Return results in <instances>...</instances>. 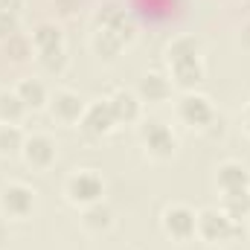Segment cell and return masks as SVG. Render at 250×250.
<instances>
[{"mask_svg": "<svg viewBox=\"0 0 250 250\" xmlns=\"http://www.w3.org/2000/svg\"><path fill=\"white\" fill-rule=\"evenodd\" d=\"M172 79L169 76H163V73H157V70H148V73H143L140 76V82H137V96H140V102H148V105H160V102H166L169 96H172Z\"/></svg>", "mask_w": 250, "mask_h": 250, "instance_id": "obj_11", "label": "cell"}, {"mask_svg": "<svg viewBox=\"0 0 250 250\" xmlns=\"http://www.w3.org/2000/svg\"><path fill=\"white\" fill-rule=\"evenodd\" d=\"M3 53H6L12 62H26V59L32 56V41H26V38L18 32V35H12V38L3 41Z\"/></svg>", "mask_w": 250, "mask_h": 250, "instance_id": "obj_24", "label": "cell"}, {"mask_svg": "<svg viewBox=\"0 0 250 250\" xmlns=\"http://www.w3.org/2000/svg\"><path fill=\"white\" fill-rule=\"evenodd\" d=\"M221 209L239 224H242V218H250V189L221 192Z\"/></svg>", "mask_w": 250, "mask_h": 250, "instance_id": "obj_19", "label": "cell"}, {"mask_svg": "<svg viewBox=\"0 0 250 250\" xmlns=\"http://www.w3.org/2000/svg\"><path fill=\"white\" fill-rule=\"evenodd\" d=\"M35 62L38 67L44 70V73H50V76H62L64 70H67V50L64 47H56V50H41V53H35Z\"/></svg>", "mask_w": 250, "mask_h": 250, "instance_id": "obj_22", "label": "cell"}, {"mask_svg": "<svg viewBox=\"0 0 250 250\" xmlns=\"http://www.w3.org/2000/svg\"><path fill=\"white\" fill-rule=\"evenodd\" d=\"M56 3H59V9H62L64 15H73V12H76V3H79V0H56Z\"/></svg>", "mask_w": 250, "mask_h": 250, "instance_id": "obj_27", "label": "cell"}, {"mask_svg": "<svg viewBox=\"0 0 250 250\" xmlns=\"http://www.w3.org/2000/svg\"><path fill=\"white\" fill-rule=\"evenodd\" d=\"M178 117H181L184 125L198 128V131H207V134H209L212 125L218 123V111H215L212 99L204 96V93H195V90H187V93L181 96V102H178Z\"/></svg>", "mask_w": 250, "mask_h": 250, "instance_id": "obj_4", "label": "cell"}, {"mask_svg": "<svg viewBox=\"0 0 250 250\" xmlns=\"http://www.w3.org/2000/svg\"><path fill=\"white\" fill-rule=\"evenodd\" d=\"M21 32V15H9V12H0V41L12 38Z\"/></svg>", "mask_w": 250, "mask_h": 250, "instance_id": "obj_25", "label": "cell"}, {"mask_svg": "<svg viewBox=\"0 0 250 250\" xmlns=\"http://www.w3.org/2000/svg\"><path fill=\"white\" fill-rule=\"evenodd\" d=\"M64 195L73 207H90V204H99L102 195H105V181L96 169H79L67 178L64 184Z\"/></svg>", "mask_w": 250, "mask_h": 250, "instance_id": "obj_2", "label": "cell"}, {"mask_svg": "<svg viewBox=\"0 0 250 250\" xmlns=\"http://www.w3.org/2000/svg\"><path fill=\"white\" fill-rule=\"evenodd\" d=\"M50 114L64 125H73L82 120V114H84V108H87V102L76 93V90H70V87H59L56 93H50Z\"/></svg>", "mask_w": 250, "mask_h": 250, "instance_id": "obj_10", "label": "cell"}, {"mask_svg": "<svg viewBox=\"0 0 250 250\" xmlns=\"http://www.w3.org/2000/svg\"><path fill=\"white\" fill-rule=\"evenodd\" d=\"M215 184L221 192H233V189H250V169L239 160H224L215 169Z\"/></svg>", "mask_w": 250, "mask_h": 250, "instance_id": "obj_13", "label": "cell"}, {"mask_svg": "<svg viewBox=\"0 0 250 250\" xmlns=\"http://www.w3.org/2000/svg\"><path fill=\"white\" fill-rule=\"evenodd\" d=\"M15 93L21 96V102L26 105V111H41L50 102V93H47L44 82H38V79H21L15 84Z\"/></svg>", "mask_w": 250, "mask_h": 250, "instance_id": "obj_16", "label": "cell"}, {"mask_svg": "<svg viewBox=\"0 0 250 250\" xmlns=\"http://www.w3.org/2000/svg\"><path fill=\"white\" fill-rule=\"evenodd\" d=\"M248 221H250V218H248Z\"/></svg>", "mask_w": 250, "mask_h": 250, "instance_id": "obj_30", "label": "cell"}, {"mask_svg": "<svg viewBox=\"0 0 250 250\" xmlns=\"http://www.w3.org/2000/svg\"><path fill=\"white\" fill-rule=\"evenodd\" d=\"M198 56H201V41L195 35H175L163 47V62H166V67L181 64V62H187V59H198Z\"/></svg>", "mask_w": 250, "mask_h": 250, "instance_id": "obj_14", "label": "cell"}, {"mask_svg": "<svg viewBox=\"0 0 250 250\" xmlns=\"http://www.w3.org/2000/svg\"><path fill=\"white\" fill-rule=\"evenodd\" d=\"M137 137L143 143V148L154 157V160H169L178 151V137L172 134V128L160 120H140L137 125Z\"/></svg>", "mask_w": 250, "mask_h": 250, "instance_id": "obj_3", "label": "cell"}, {"mask_svg": "<svg viewBox=\"0 0 250 250\" xmlns=\"http://www.w3.org/2000/svg\"><path fill=\"white\" fill-rule=\"evenodd\" d=\"M169 73H172V84H175V87L192 90L195 84L204 82L207 67H204V62H201V56H198V59H187V62H181V64H172Z\"/></svg>", "mask_w": 250, "mask_h": 250, "instance_id": "obj_15", "label": "cell"}, {"mask_svg": "<svg viewBox=\"0 0 250 250\" xmlns=\"http://www.w3.org/2000/svg\"><path fill=\"white\" fill-rule=\"evenodd\" d=\"M21 157H23V163H26L29 169L47 172V169L56 163V157H59V146H56V140H53L50 134L35 131V134H29V137L23 140Z\"/></svg>", "mask_w": 250, "mask_h": 250, "instance_id": "obj_6", "label": "cell"}, {"mask_svg": "<svg viewBox=\"0 0 250 250\" xmlns=\"http://www.w3.org/2000/svg\"><path fill=\"white\" fill-rule=\"evenodd\" d=\"M111 224H114V209H111L105 201L90 204V207L82 209V227H84V230H90V233H105V230H111Z\"/></svg>", "mask_w": 250, "mask_h": 250, "instance_id": "obj_17", "label": "cell"}, {"mask_svg": "<svg viewBox=\"0 0 250 250\" xmlns=\"http://www.w3.org/2000/svg\"><path fill=\"white\" fill-rule=\"evenodd\" d=\"M32 209H35V189L21 184V181L3 184V189H0V212L6 218H26V215H32Z\"/></svg>", "mask_w": 250, "mask_h": 250, "instance_id": "obj_7", "label": "cell"}, {"mask_svg": "<svg viewBox=\"0 0 250 250\" xmlns=\"http://www.w3.org/2000/svg\"><path fill=\"white\" fill-rule=\"evenodd\" d=\"M21 9H23V0H0V12L21 15Z\"/></svg>", "mask_w": 250, "mask_h": 250, "instance_id": "obj_26", "label": "cell"}, {"mask_svg": "<svg viewBox=\"0 0 250 250\" xmlns=\"http://www.w3.org/2000/svg\"><path fill=\"white\" fill-rule=\"evenodd\" d=\"M134 38H137L134 23H131V26H125V29H96V32H93V38H90V47H93V53H96L99 59L114 62V59L123 53L125 44H131Z\"/></svg>", "mask_w": 250, "mask_h": 250, "instance_id": "obj_9", "label": "cell"}, {"mask_svg": "<svg viewBox=\"0 0 250 250\" xmlns=\"http://www.w3.org/2000/svg\"><path fill=\"white\" fill-rule=\"evenodd\" d=\"M23 140L26 134L18 128V125H0V157H12V154H21L23 148Z\"/></svg>", "mask_w": 250, "mask_h": 250, "instance_id": "obj_23", "label": "cell"}, {"mask_svg": "<svg viewBox=\"0 0 250 250\" xmlns=\"http://www.w3.org/2000/svg\"><path fill=\"white\" fill-rule=\"evenodd\" d=\"M26 114V105L21 102V96L15 90H0V123L15 125L23 120Z\"/></svg>", "mask_w": 250, "mask_h": 250, "instance_id": "obj_20", "label": "cell"}, {"mask_svg": "<svg viewBox=\"0 0 250 250\" xmlns=\"http://www.w3.org/2000/svg\"><path fill=\"white\" fill-rule=\"evenodd\" d=\"M93 23H96V29H125V26H131V18L125 15V9L108 3V6H102L96 12Z\"/></svg>", "mask_w": 250, "mask_h": 250, "instance_id": "obj_21", "label": "cell"}, {"mask_svg": "<svg viewBox=\"0 0 250 250\" xmlns=\"http://www.w3.org/2000/svg\"><path fill=\"white\" fill-rule=\"evenodd\" d=\"M108 102H111V111H114V120L117 123H140V114H143V102H140V96L134 93V90H114L111 96H108Z\"/></svg>", "mask_w": 250, "mask_h": 250, "instance_id": "obj_12", "label": "cell"}, {"mask_svg": "<svg viewBox=\"0 0 250 250\" xmlns=\"http://www.w3.org/2000/svg\"><path fill=\"white\" fill-rule=\"evenodd\" d=\"M32 47H35V53L64 47V32H62V26H59L56 21H44V23H38V26L32 29Z\"/></svg>", "mask_w": 250, "mask_h": 250, "instance_id": "obj_18", "label": "cell"}, {"mask_svg": "<svg viewBox=\"0 0 250 250\" xmlns=\"http://www.w3.org/2000/svg\"><path fill=\"white\" fill-rule=\"evenodd\" d=\"M114 125H117V120H114V111H111L108 96L87 102V108H84V114H82V120H79V128H82L87 137H105V134L114 131Z\"/></svg>", "mask_w": 250, "mask_h": 250, "instance_id": "obj_8", "label": "cell"}, {"mask_svg": "<svg viewBox=\"0 0 250 250\" xmlns=\"http://www.w3.org/2000/svg\"><path fill=\"white\" fill-rule=\"evenodd\" d=\"M242 47H245V50H250V23H245V26H242Z\"/></svg>", "mask_w": 250, "mask_h": 250, "instance_id": "obj_28", "label": "cell"}, {"mask_svg": "<svg viewBox=\"0 0 250 250\" xmlns=\"http://www.w3.org/2000/svg\"><path fill=\"white\" fill-rule=\"evenodd\" d=\"M195 236H201L209 245H227L236 242L242 236V224L233 221L224 209L218 207H204L198 209V221H195Z\"/></svg>", "mask_w": 250, "mask_h": 250, "instance_id": "obj_1", "label": "cell"}, {"mask_svg": "<svg viewBox=\"0 0 250 250\" xmlns=\"http://www.w3.org/2000/svg\"><path fill=\"white\" fill-rule=\"evenodd\" d=\"M242 125H245V131L250 134V102L245 105V111H242Z\"/></svg>", "mask_w": 250, "mask_h": 250, "instance_id": "obj_29", "label": "cell"}, {"mask_svg": "<svg viewBox=\"0 0 250 250\" xmlns=\"http://www.w3.org/2000/svg\"><path fill=\"white\" fill-rule=\"evenodd\" d=\"M195 221H198V212L189 204H169L160 212V230L172 242H189L195 236Z\"/></svg>", "mask_w": 250, "mask_h": 250, "instance_id": "obj_5", "label": "cell"}]
</instances>
